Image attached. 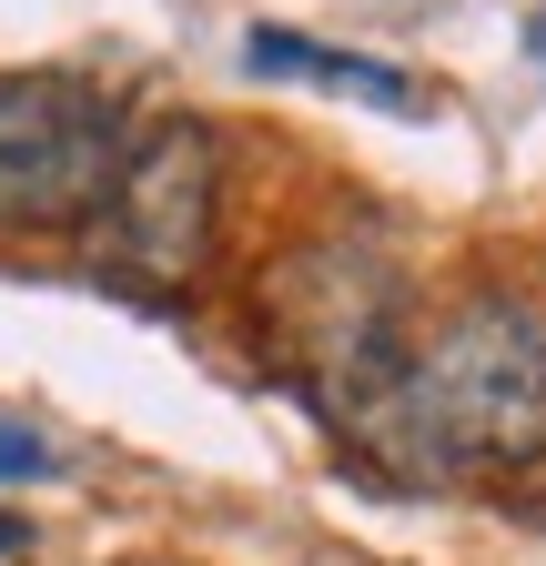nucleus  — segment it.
<instances>
[{"label": "nucleus", "instance_id": "f257e3e1", "mask_svg": "<svg viewBox=\"0 0 546 566\" xmlns=\"http://www.w3.org/2000/svg\"><path fill=\"white\" fill-rule=\"evenodd\" d=\"M395 455L435 475H516L546 455V324L516 294H465L405 354Z\"/></svg>", "mask_w": 546, "mask_h": 566}, {"label": "nucleus", "instance_id": "f03ea898", "mask_svg": "<svg viewBox=\"0 0 546 566\" xmlns=\"http://www.w3.org/2000/svg\"><path fill=\"white\" fill-rule=\"evenodd\" d=\"M263 324H273V354L324 405L334 436L395 455V395H405V354H416V334H405V273L365 233L304 243L263 273Z\"/></svg>", "mask_w": 546, "mask_h": 566}, {"label": "nucleus", "instance_id": "7ed1b4c3", "mask_svg": "<svg viewBox=\"0 0 546 566\" xmlns=\"http://www.w3.org/2000/svg\"><path fill=\"white\" fill-rule=\"evenodd\" d=\"M122 112L82 71H0V233H92L122 172Z\"/></svg>", "mask_w": 546, "mask_h": 566}, {"label": "nucleus", "instance_id": "20e7f679", "mask_svg": "<svg viewBox=\"0 0 546 566\" xmlns=\"http://www.w3.org/2000/svg\"><path fill=\"white\" fill-rule=\"evenodd\" d=\"M213 212H223V142L182 112L143 122L122 142V172H112L102 212H92V253L132 283H153V294H172L213 253Z\"/></svg>", "mask_w": 546, "mask_h": 566}, {"label": "nucleus", "instance_id": "39448f33", "mask_svg": "<svg viewBox=\"0 0 546 566\" xmlns=\"http://www.w3.org/2000/svg\"><path fill=\"white\" fill-rule=\"evenodd\" d=\"M253 71H273V82H324V92H345V102H375V112H416V82L385 61H355V51H334V41H304V31H253L243 41Z\"/></svg>", "mask_w": 546, "mask_h": 566}, {"label": "nucleus", "instance_id": "423d86ee", "mask_svg": "<svg viewBox=\"0 0 546 566\" xmlns=\"http://www.w3.org/2000/svg\"><path fill=\"white\" fill-rule=\"evenodd\" d=\"M31 475H51V446L31 436V424L0 415V485H31Z\"/></svg>", "mask_w": 546, "mask_h": 566}, {"label": "nucleus", "instance_id": "0eeeda50", "mask_svg": "<svg viewBox=\"0 0 546 566\" xmlns=\"http://www.w3.org/2000/svg\"><path fill=\"white\" fill-rule=\"evenodd\" d=\"M21 546H31V526H21V516H0V556H21Z\"/></svg>", "mask_w": 546, "mask_h": 566}]
</instances>
